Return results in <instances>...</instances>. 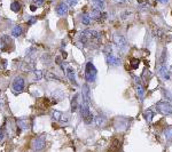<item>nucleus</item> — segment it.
Returning a JSON list of instances; mask_svg holds the SVG:
<instances>
[{
  "mask_svg": "<svg viewBox=\"0 0 172 152\" xmlns=\"http://www.w3.org/2000/svg\"><path fill=\"white\" fill-rule=\"evenodd\" d=\"M34 76H36V80H40V79H42V76H43V73H42L40 70H37V71H34Z\"/></svg>",
  "mask_w": 172,
  "mask_h": 152,
  "instance_id": "393cba45",
  "label": "nucleus"
},
{
  "mask_svg": "<svg viewBox=\"0 0 172 152\" xmlns=\"http://www.w3.org/2000/svg\"><path fill=\"white\" fill-rule=\"evenodd\" d=\"M1 108H2V103H1V101H0V110H1Z\"/></svg>",
  "mask_w": 172,
  "mask_h": 152,
  "instance_id": "7c9ffc66",
  "label": "nucleus"
},
{
  "mask_svg": "<svg viewBox=\"0 0 172 152\" xmlns=\"http://www.w3.org/2000/svg\"><path fill=\"white\" fill-rule=\"evenodd\" d=\"M82 22H83V24H85V25H90V23H91V17H90L87 14H84L83 17H82Z\"/></svg>",
  "mask_w": 172,
  "mask_h": 152,
  "instance_id": "5701e85b",
  "label": "nucleus"
},
{
  "mask_svg": "<svg viewBox=\"0 0 172 152\" xmlns=\"http://www.w3.org/2000/svg\"><path fill=\"white\" fill-rule=\"evenodd\" d=\"M11 9L13 11H15V13H19V11H21V4H20L19 1H14V2L11 4Z\"/></svg>",
  "mask_w": 172,
  "mask_h": 152,
  "instance_id": "a211bd4d",
  "label": "nucleus"
},
{
  "mask_svg": "<svg viewBox=\"0 0 172 152\" xmlns=\"http://www.w3.org/2000/svg\"><path fill=\"white\" fill-rule=\"evenodd\" d=\"M4 139H5V131L2 128H0V143L4 141Z\"/></svg>",
  "mask_w": 172,
  "mask_h": 152,
  "instance_id": "bb28decb",
  "label": "nucleus"
},
{
  "mask_svg": "<svg viewBox=\"0 0 172 152\" xmlns=\"http://www.w3.org/2000/svg\"><path fill=\"white\" fill-rule=\"evenodd\" d=\"M77 1H78V0H67V4H68L69 6H75L76 4H77Z\"/></svg>",
  "mask_w": 172,
  "mask_h": 152,
  "instance_id": "cd10ccee",
  "label": "nucleus"
},
{
  "mask_svg": "<svg viewBox=\"0 0 172 152\" xmlns=\"http://www.w3.org/2000/svg\"><path fill=\"white\" fill-rule=\"evenodd\" d=\"M114 43L116 45V47L122 52H125L128 49V41L120 34H114Z\"/></svg>",
  "mask_w": 172,
  "mask_h": 152,
  "instance_id": "39448f33",
  "label": "nucleus"
},
{
  "mask_svg": "<svg viewBox=\"0 0 172 152\" xmlns=\"http://www.w3.org/2000/svg\"><path fill=\"white\" fill-rule=\"evenodd\" d=\"M156 109H157L158 112H161L162 114H164V116H170V114H172V105L169 102H165V101L158 102L156 104Z\"/></svg>",
  "mask_w": 172,
  "mask_h": 152,
  "instance_id": "7ed1b4c3",
  "label": "nucleus"
},
{
  "mask_svg": "<svg viewBox=\"0 0 172 152\" xmlns=\"http://www.w3.org/2000/svg\"><path fill=\"white\" fill-rule=\"evenodd\" d=\"M171 70H172V65H171Z\"/></svg>",
  "mask_w": 172,
  "mask_h": 152,
  "instance_id": "2f4dec72",
  "label": "nucleus"
},
{
  "mask_svg": "<svg viewBox=\"0 0 172 152\" xmlns=\"http://www.w3.org/2000/svg\"><path fill=\"white\" fill-rule=\"evenodd\" d=\"M120 146H122V141H119V139H114L110 143L107 152H120Z\"/></svg>",
  "mask_w": 172,
  "mask_h": 152,
  "instance_id": "0eeeda50",
  "label": "nucleus"
},
{
  "mask_svg": "<svg viewBox=\"0 0 172 152\" xmlns=\"http://www.w3.org/2000/svg\"><path fill=\"white\" fill-rule=\"evenodd\" d=\"M97 71L92 62H88L85 66V79L87 82H94L97 79Z\"/></svg>",
  "mask_w": 172,
  "mask_h": 152,
  "instance_id": "f257e3e1",
  "label": "nucleus"
},
{
  "mask_svg": "<svg viewBox=\"0 0 172 152\" xmlns=\"http://www.w3.org/2000/svg\"><path fill=\"white\" fill-rule=\"evenodd\" d=\"M158 75L162 77V79H164V80H169L170 79V76H169V72H168V70H166V66L164 64V61L162 60L161 61V64L158 65Z\"/></svg>",
  "mask_w": 172,
  "mask_h": 152,
  "instance_id": "6e6552de",
  "label": "nucleus"
},
{
  "mask_svg": "<svg viewBox=\"0 0 172 152\" xmlns=\"http://www.w3.org/2000/svg\"><path fill=\"white\" fill-rule=\"evenodd\" d=\"M158 1H160V2H162V4H166L169 0H158Z\"/></svg>",
  "mask_w": 172,
  "mask_h": 152,
  "instance_id": "c756f323",
  "label": "nucleus"
},
{
  "mask_svg": "<svg viewBox=\"0 0 172 152\" xmlns=\"http://www.w3.org/2000/svg\"><path fill=\"white\" fill-rule=\"evenodd\" d=\"M143 116H145V119L147 120L148 122H150L153 120V117H154V112L151 110H147V111L143 112Z\"/></svg>",
  "mask_w": 172,
  "mask_h": 152,
  "instance_id": "f3484780",
  "label": "nucleus"
},
{
  "mask_svg": "<svg viewBox=\"0 0 172 152\" xmlns=\"http://www.w3.org/2000/svg\"><path fill=\"white\" fill-rule=\"evenodd\" d=\"M78 108V95H75V97L71 101V112H75Z\"/></svg>",
  "mask_w": 172,
  "mask_h": 152,
  "instance_id": "aec40b11",
  "label": "nucleus"
},
{
  "mask_svg": "<svg viewBox=\"0 0 172 152\" xmlns=\"http://www.w3.org/2000/svg\"><path fill=\"white\" fill-rule=\"evenodd\" d=\"M139 60H137V58H132L131 61H130V65H131V67L133 69V70H135V69H138V66H139Z\"/></svg>",
  "mask_w": 172,
  "mask_h": 152,
  "instance_id": "4be33fe9",
  "label": "nucleus"
},
{
  "mask_svg": "<svg viewBox=\"0 0 172 152\" xmlns=\"http://www.w3.org/2000/svg\"><path fill=\"white\" fill-rule=\"evenodd\" d=\"M61 117H62V113L59 112V111H54L53 112V120L55 121H60L61 120Z\"/></svg>",
  "mask_w": 172,
  "mask_h": 152,
  "instance_id": "b1692460",
  "label": "nucleus"
},
{
  "mask_svg": "<svg viewBox=\"0 0 172 152\" xmlns=\"http://www.w3.org/2000/svg\"><path fill=\"white\" fill-rule=\"evenodd\" d=\"M11 33H13L14 37H20V36H22V33H23V29H22V26H20V25L14 26V29H13Z\"/></svg>",
  "mask_w": 172,
  "mask_h": 152,
  "instance_id": "dca6fc26",
  "label": "nucleus"
},
{
  "mask_svg": "<svg viewBox=\"0 0 172 152\" xmlns=\"http://www.w3.org/2000/svg\"><path fill=\"white\" fill-rule=\"evenodd\" d=\"M56 13L59 16H65L68 14V6L64 2H61L57 7H56Z\"/></svg>",
  "mask_w": 172,
  "mask_h": 152,
  "instance_id": "9b49d317",
  "label": "nucleus"
},
{
  "mask_svg": "<svg viewBox=\"0 0 172 152\" xmlns=\"http://www.w3.org/2000/svg\"><path fill=\"white\" fill-rule=\"evenodd\" d=\"M31 146L36 152L43 151L46 146V137L45 136H37L31 142Z\"/></svg>",
  "mask_w": 172,
  "mask_h": 152,
  "instance_id": "f03ea898",
  "label": "nucleus"
},
{
  "mask_svg": "<svg viewBox=\"0 0 172 152\" xmlns=\"http://www.w3.org/2000/svg\"><path fill=\"white\" fill-rule=\"evenodd\" d=\"M65 73H67V77H68V79L70 80V82H72V84L77 85V82H76L75 70H74V69H72L71 66H68V67H67V70H65Z\"/></svg>",
  "mask_w": 172,
  "mask_h": 152,
  "instance_id": "9d476101",
  "label": "nucleus"
},
{
  "mask_svg": "<svg viewBox=\"0 0 172 152\" xmlns=\"http://www.w3.org/2000/svg\"><path fill=\"white\" fill-rule=\"evenodd\" d=\"M14 41L9 36H2L1 38V43H0V49L1 50H5V52H11V49L9 48L11 46V48H14Z\"/></svg>",
  "mask_w": 172,
  "mask_h": 152,
  "instance_id": "423d86ee",
  "label": "nucleus"
},
{
  "mask_svg": "<svg viewBox=\"0 0 172 152\" xmlns=\"http://www.w3.org/2000/svg\"><path fill=\"white\" fill-rule=\"evenodd\" d=\"M137 95L139 97L140 101H143V96H145V89L140 82H137Z\"/></svg>",
  "mask_w": 172,
  "mask_h": 152,
  "instance_id": "ddd939ff",
  "label": "nucleus"
},
{
  "mask_svg": "<svg viewBox=\"0 0 172 152\" xmlns=\"http://www.w3.org/2000/svg\"><path fill=\"white\" fill-rule=\"evenodd\" d=\"M91 1H92L93 6H94V9L101 11L103 8V6H105V0H91Z\"/></svg>",
  "mask_w": 172,
  "mask_h": 152,
  "instance_id": "4468645a",
  "label": "nucleus"
},
{
  "mask_svg": "<svg viewBox=\"0 0 172 152\" xmlns=\"http://www.w3.org/2000/svg\"><path fill=\"white\" fill-rule=\"evenodd\" d=\"M17 127L22 130H28L30 128V125H29V121L25 118H21V119L17 120Z\"/></svg>",
  "mask_w": 172,
  "mask_h": 152,
  "instance_id": "f8f14e48",
  "label": "nucleus"
},
{
  "mask_svg": "<svg viewBox=\"0 0 172 152\" xmlns=\"http://www.w3.org/2000/svg\"><path fill=\"white\" fill-rule=\"evenodd\" d=\"M164 135H165V139L169 142L172 141V127H168L165 131H164Z\"/></svg>",
  "mask_w": 172,
  "mask_h": 152,
  "instance_id": "412c9836",
  "label": "nucleus"
},
{
  "mask_svg": "<svg viewBox=\"0 0 172 152\" xmlns=\"http://www.w3.org/2000/svg\"><path fill=\"white\" fill-rule=\"evenodd\" d=\"M24 79L22 77H16L14 80H13V84H11V90L15 93V94H20L23 92L24 89Z\"/></svg>",
  "mask_w": 172,
  "mask_h": 152,
  "instance_id": "20e7f679",
  "label": "nucleus"
},
{
  "mask_svg": "<svg viewBox=\"0 0 172 152\" xmlns=\"http://www.w3.org/2000/svg\"><path fill=\"white\" fill-rule=\"evenodd\" d=\"M32 2L34 4V6H42L44 4V0H32Z\"/></svg>",
  "mask_w": 172,
  "mask_h": 152,
  "instance_id": "a878e982",
  "label": "nucleus"
},
{
  "mask_svg": "<svg viewBox=\"0 0 172 152\" xmlns=\"http://www.w3.org/2000/svg\"><path fill=\"white\" fill-rule=\"evenodd\" d=\"M36 21H37V20H36L34 17H32L31 20H29V21H28V24H29V25H32L33 23H36Z\"/></svg>",
  "mask_w": 172,
  "mask_h": 152,
  "instance_id": "c85d7f7f",
  "label": "nucleus"
},
{
  "mask_svg": "<svg viewBox=\"0 0 172 152\" xmlns=\"http://www.w3.org/2000/svg\"><path fill=\"white\" fill-rule=\"evenodd\" d=\"M106 61H107L108 64L110 65H118L120 62H119V60L116 57V56H114L113 53H106Z\"/></svg>",
  "mask_w": 172,
  "mask_h": 152,
  "instance_id": "1a4fd4ad",
  "label": "nucleus"
},
{
  "mask_svg": "<svg viewBox=\"0 0 172 152\" xmlns=\"http://www.w3.org/2000/svg\"><path fill=\"white\" fill-rule=\"evenodd\" d=\"M94 121H95V124H97L99 127L106 125V118L103 116H97V117H94Z\"/></svg>",
  "mask_w": 172,
  "mask_h": 152,
  "instance_id": "2eb2a0df",
  "label": "nucleus"
},
{
  "mask_svg": "<svg viewBox=\"0 0 172 152\" xmlns=\"http://www.w3.org/2000/svg\"><path fill=\"white\" fill-rule=\"evenodd\" d=\"M92 18L93 20H97V21H99V20H101V11H99V9H93L92 11Z\"/></svg>",
  "mask_w": 172,
  "mask_h": 152,
  "instance_id": "6ab92c4d",
  "label": "nucleus"
}]
</instances>
